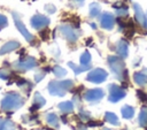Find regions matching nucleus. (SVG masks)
Here are the masks:
<instances>
[{
    "label": "nucleus",
    "mask_w": 147,
    "mask_h": 130,
    "mask_svg": "<svg viewBox=\"0 0 147 130\" xmlns=\"http://www.w3.org/2000/svg\"><path fill=\"white\" fill-rule=\"evenodd\" d=\"M61 84H62V86H63L65 90H70V89L74 86V83H72V81H70V79L62 81V82H61Z\"/></svg>",
    "instance_id": "nucleus-30"
},
{
    "label": "nucleus",
    "mask_w": 147,
    "mask_h": 130,
    "mask_svg": "<svg viewBox=\"0 0 147 130\" xmlns=\"http://www.w3.org/2000/svg\"><path fill=\"white\" fill-rule=\"evenodd\" d=\"M13 66H14L15 69H17L20 71H24V70H29V69L34 68L37 66V61L32 56H26L25 59H22L20 61H16Z\"/></svg>",
    "instance_id": "nucleus-3"
},
{
    "label": "nucleus",
    "mask_w": 147,
    "mask_h": 130,
    "mask_svg": "<svg viewBox=\"0 0 147 130\" xmlns=\"http://www.w3.org/2000/svg\"><path fill=\"white\" fill-rule=\"evenodd\" d=\"M20 47V43L18 41H8V43H6L1 48H0V55H3V54H6V53H9V52H11V51H14V49H16V48H18Z\"/></svg>",
    "instance_id": "nucleus-13"
},
{
    "label": "nucleus",
    "mask_w": 147,
    "mask_h": 130,
    "mask_svg": "<svg viewBox=\"0 0 147 130\" xmlns=\"http://www.w3.org/2000/svg\"><path fill=\"white\" fill-rule=\"evenodd\" d=\"M49 24V18L44 16V15H34L32 18H31V25L34 28V29H41V28H45Z\"/></svg>",
    "instance_id": "nucleus-8"
},
{
    "label": "nucleus",
    "mask_w": 147,
    "mask_h": 130,
    "mask_svg": "<svg viewBox=\"0 0 147 130\" xmlns=\"http://www.w3.org/2000/svg\"><path fill=\"white\" fill-rule=\"evenodd\" d=\"M133 79L138 85H145L147 83V75L144 72H136L133 75Z\"/></svg>",
    "instance_id": "nucleus-18"
},
{
    "label": "nucleus",
    "mask_w": 147,
    "mask_h": 130,
    "mask_svg": "<svg viewBox=\"0 0 147 130\" xmlns=\"http://www.w3.org/2000/svg\"><path fill=\"white\" fill-rule=\"evenodd\" d=\"M88 127H102V122L101 121H90Z\"/></svg>",
    "instance_id": "nucleus-36"
},
{
    "label": "nucleus",
    "mask_w": 147,
    "mask_h": 130,
    "mask_svg": "<svg viewBox=\"0 0 147 130\" xmlns=\"http://www.w3.org/2000/svg\"><path fill=\"white\" fill-rule=\"evenodd\" d=\"M108 63L113 72L116 75L117 78L121 81H126L127 78V71L125 69L124 62L118 58V56H109L108 58Z\"/></svg>",
    "instance_id": "nucleus-2"
},
{
    "label": "nucleus",
    "mask_w": 147,
    "mask_h": 130,
    "mask_svg": "<svg viewBox=\"0 0 147 130\" xmlns=\"http://www.w3.org/2000/svg\"><path fill=\"white\" fill-rule=\"evenodd\" d=\"M17 85L20 86V87H22L23 90H25L26 92H29L30 91V89L32 87V84L31 83H29L28 81H25V79H21L20 82H17Z\"/></svg>",
    "instance_id": "nucleus-25"
},
{
    "label": "nucleus",
    "mask_w": 147,
    "mask_h": 130,
    "mask_svg": "<svg viewBox=\"0 0 147 130\" xmlns=\"http://www.w3.org/2000/svg\"><path fill=\"white\" fill-rule=\"evenodd\" d=\"M103 97V91L101 89H92L84 93V98L87 101H98Z\"/></svg>",
    "instance_id": "nucleus-10"
},
{
    "label": "nucleus",
    "mask_w": 147,
    "mask_h": 130,
    "mask_svg": "<svg viewBox=\"0 0 147 130\" xmlns=\"http://www.w3.org/2000/svg\"><path fill=\"white\" fill-rule=\"evenodd\" d=\"M46 121L53 128H59V117H57V115L55 113H48L46 115Z\"/></svg>",
    "instance_id": "nucleus-17"
},
{
    "label": "nucleus",
    "mask_w": 147,
    "mask_h": 130,
    "mask_svg": "<svg viewBox=\"0 0 147 130\" xmlns=\"http://www.w3.org/2000/svg\"><path fill=\"white\" fill-rule=\"evenodd\" d=\"M137 95H138V98H139L142 102H146V101H147V93H145L142 90H138V91H137Z\"/></svg>",
    "instance_id": "nucleus-29"
},
{
    "label": "nucleus",
    "mask_w": 147,
    "mask_h": 130,
    "mask_svg": "<svg viewBox=\"0 0 147 130\" xmlns=\"http://www.w3.org/2000/svg\"><path fill=\"white\" fill-rule=\"evenodd\" d=\"M59 108H60V110H61L62 113L67 114V113L72 112V109H74V105H72L71 101H64V102L59 104Z\"/></svg>",
    "instance_id": "nucleus-19"
},
{
    "label": "nucleus",
    "mask_w": 147,
    "mask_h": 130,
    "mask_svg": "<svg viewBox=\"0 0 147 130\" xmlns=\"http://www.w3.org/2000/svg\"><path fill=\"white\" fill-rule=\"evenodd\" d=\"M90 61H91V54H90L87 51H85V52L82 54V56H80V63H82V64H88Z\"/></svg>",
    "instance_id": "nucleus-27"
},
{
    "label": "nucleus",
    "mask_w": 147,
    "mask_h": 130,
    "mask_svg": "<svg viewBox=\"0 0 147 130\" xmlns=\"http://www.w3.org/2000/svg\"><path fill=\"white\" fill-rule=\"evenodd\" d=\"M125 97V91L119 87L116 84L109 85V101L111 102H117L118 100L123 99Z\"/></svg>",
    "instance_id": "nucleus-6"
},
{
    "label": "nucleus",
    "mask_w": 147,
    "mask_h": 130,
    "mask_svg": "<svg viewBox=\"0 0 147 130\" xmlns=\"http://www.w3.org/2000/svg\"><path fill=\"white\" fill-rule=\"evenodd\" d=\"M121 112H122V115L124 118H131L134 115V109L131 106H124Z\"/></svg>",
    "instance_id": "nucleus-23"
},
{
    "label": "nucleus",
    "mask_w": 147,
    "mask_h": 130,
    "mask_svg": "<svg viewBox=\"0 0 147 130\" xmlns=\"http://www.w3.org/2000/svg\"><path fill=\"white\" fill-rule=\"evenodd\" d=\"M45 74H46V71H39V72H37V74L34 75V79H36V82H40V81L44 78Z\"/></svg>",
    "instance_id": "nucleus-33"
},
{
    "label": "nucleus",
    "mask_w": 147,
    "mask_h": 130,
    "mask_svg": "<svg viewBox=\"0 0 147 130\" xmlns=\"http://www.w3.org/2000/svg\"><path fill=\"white\" fill-rule=\"evenodd\" d=\"M79 116H80L82 120H90V118H91V114H90L88 112H86L85 109H80Z\"/></svg>",
    "instance_id": "nucleus-31"
},
{
    "label": "nucleus",
    "mask_w": 147,
    "mask_h": 130,
    "mask_svg": "<svg viewBox=\"0 0 147 130\" xmlns=\"http://www.w3.org/2000/svg\"><path fill=\"white\" fill-rule=\"evenodd\" d=\"M60 31L61 33L63 35V37L69 40V41H76L77 38H78V35L76 33L75 29L72 26H69V25H61L60 26Z\"/></svg>",
    "instance_id": "nucleus-9"
},
{
    "label": "nucleus",
    "mask_w": 147,
    "mask_h": 130,
    "mask_svg": "<svg viewBox=\"0 0 147 130\" xmlns=\"http://www.w3.org/2000/svg\"><path fill=\"white\" fill-rule=\"evenodd\" d=\"M7 23H8L7 17L3 16L2 14H0V29H1V28H5V26L7 25Z\"/></svg>",
    "instance_id": "nucleus-32"
},
{
    "label": "nucleus",
    "mask_w": 147,
    "mask_h": 130,
    "mask_svg": "<svg viewBox=\"0 0 147 130\" xmlns=\"http://www.w3.org/2000/svg\"><path fill=\"white\" fill-rule=\"evenodd\" d=\"M105 120H106L108 123L113 124V125H118V124H119L118 117H117L114 113H110V112H107V113L105 114Z\"/></svg>",
    "instance_id": "nucleus-20"
},
{
    "label": "nucleus",
    "mask_w": 147,
    "mask_h": 130,
    "mask_svg": "<svg viewBox=\"0 0 147 130\" xmlns=\"http://www.w3.org/2000/svg\"><path fill=\"white\" fill-rule=\"evenodd\" d=\"M62 121H63L64 123H67V118H65V116H62Z\"/></svg>",
    "instance_id": "nucleus-38"
},
{
    "label": "nucleus",
    "mask_w": 147,
    "mask_h": 130,
    "mask_svg": "<svg viewBox=\"0 0 147 130\" xmlns=\"http://www.w3.org/2000/svg\"><path fill=\"white\" fill-rule=\"evenodd\" d=\"M45 9H46L47 13H49V14H53V13H55V10H56V8H55L53 5H46V6H45Z\"/></svg>",
    "instance_id": "nucleus-35"
},
{
    "label": "nucleus",
    "mask_w": 147,
    "mask_h": 130,
    "mask_svg": "<svg viewBox=\"0 0 147 130\" xmlns=\"http://www.w3.org/2000/svg\"><path fill=\"white\" fill-rule=\"evenodd\" d=\"M0 130H16L14 122L8 118H0Z\"/></svg>",
    "instance_id": "nucleus-16"
},
{
    "label": "nucleus",
    "mask_w": 147,
    "mask_h": 130,
    "mask_svg": "<svg viewBox=\"0 0 147 130\" xmlns=\"http://www.w3.org/2000/svg\"><path fill=\"white\" fill-rule=\"evenodd\" d=\"M127 7L126 6H122L119 8H117V15H119V17H126L127 16Z\"/></svg>",
    "instance_id": "nucleus-28"
},
{
    "label": "nucleus",
    "mask_w": 147,
    "mask_h": 130,
    "mask_svg": "<svg viewBox=\"0 0 147 130\" xmlns=\"http://www.w3.org/2000/svg\"><path fill=\"white\" fill-rule=\"evenodd\" d=\"M100 12H101V9H100V6L98 3L94 2L90 6V14H91L92 17H96L100 14Z\"/></svg>",
    "instance_id": "nucleus-24"
},
{
    "label": "nucleus",
    "mask_w": 147,
    "mask_h": 130,
    "mask_svg": "<svg viewBox=\"0 0 147 130\" xmlns=\"http://www.w3.org/2000/svg\"><path fill=\"white\" fill-rule=\"evenodd\" d=\"M46 104V100L44 99V97L40 94V93H34V99H33V105L31 107V110H36V109H39L40 107H42L44 105Z\"/></svg>",
    "instance_id": "nucleus-14"
},
{
    "label": "nucleus",
    "mask_w": 147,
    "mask_h": 130,
    "mask_svg": "<svg viewBox=\"0 0 147 130\" xmlns=\"http://www.w3.org/2000/svg\"><path fill=\"white\" fill-rule=\"evenodd\" d=\"M78 129H79V130H86V128H85L84 125H82V124L78 125Z\"/></svg>",
    "instance_id": "nucleus-37"
},
{
    "label": "nucleus",
    "mask_w": 147,
    "mask_h": 130,
    "mask_svg": "<svg viewBox=\"0 0 147 130\" xmlns=\"http://www.w3.org/2000/svg\"><path fill=\"white\" fill-rule=\"evenodd\" d=\"M24 104V99L16 92L7 93L1 100V108L3 110H14L22 107Z\"/></svg>",
    "instance_id": "nucleus-1"
},
{
    "label": "nucleus",
    "mask_w": 147,
    "mask_h": 130,
    "mask_svg": "<svg viewBox=\"0 0 147 130\" xmlns=\"http://www.w3.org/2000/svg\"><path fill=\"white\" fill-rule=\"evenodd\" d=\"M107 76H108V74L103 69L96 68V69H94V70H92V71L88 72L86 79L88 82H92V83H101V82L106 81Z\"/></svg>",
    "instance_id": "nucleus-5"
},
{
    "label": "nucleus",
    "mask_w": 147,
    "mask_h": 130,
    "mask_svg": "<svg viewBox=\"0 0 147 130\" xmlns=\"http://www.w3.org/2000/svg\"><path fill=\"white\" fill-rule=\"evenodd\" d=\"M0 78H1V79H5V81H7V79L9 78V72H8L7 70H3V69H1V70H0Z\"/></svg>",
    "instance_id": "nucleus-34"
},
{
    "label": "nucleus",
    "mask_w": 147,
    "mask_h": 130,
    "mask_svg": "<svg viewBox=\"0 0 147 130\" xmlns=\"http://www.w3.org/2000/svg\"><path fill=\"white\" fill-rule=\"evenodd\" d=\"M69 64V67L70 68H72V70L75 71V74L76 75H78V74H80L82 71H86V70H88L90 69V66L88 64H82V66H76L75 63H72V62H69L68 63Z\"/></svg>",
    "instance_id": "nucleus-21"
},
{
    "label": "nucleus",
    "mask_w": 147,
    "mask_h": 130,
    "mask_svg": "<svg viewBox=\"0 0 147 130\" xmlns=\"http://www.w3.org/2000/svg\"><path fill=\"white\" fill-rule=\"evenodd\" d=\"M133 8H134V14H136V20L137 22L142 26V28H147V17L144 14L141 7L138 3H133Z\"/></svg>",
    "instance_id": "nucleus-11"
},
{
    "label": "nucleus",
    "mask_w": 147,
    "mask_h": 130,
    "mask_svg": "<svg viewBox=\"0 0 147 130\" xmlns=\"http://www.w3.org/2000/svg\"><path fill=\"white\" fill-rule=\"evenodd\" d=\"M127 51H129V47H127V43L125 40H119L117 43V53L121 58H126L127 56Z\"/></svg>",
    "instance_id": "nucleus-15"
},
{
    "label": "nucleus",
    "mask_w": 147,
    "mask_h": 130,
    "mask_svg": "<svg viewBox=\"0 0 147 130\" xmlns=\"http://www.w3.org/2000/svg\"><path fill=\"white\" fill-rule=\"evenodd\" d=\"M48 91L52 95H59V97H63L65 94V89L62 86L61 82H55L52 81L48 84Z\"/></svg>",
    "instance_id": "nucleus-7"
},
{
    "label": "nucleus",
    "mask_w": 147,
    "mask_h": 130,
    "mask_svg": "<svg viewBox=\"0 0 147 130\" xmlns=\"http://www.w3.org/2000/svg\"><path fill=\"white\" fill-rule=\"evenodd\" d=\"M102 130H110V129H108V128H103Z\"/></svg>",
    "instance_id": "nucleus-40"
},
{
    "label": "nucleus",
    "mask_w": 147,
    "mask_h": 130,
    "mask_svg": "<svg viewBox=\"0 0 147 130\" xmlns=\"http://www.w3.org/2000/svg\"><path fill=\"white\" fill-rule=\"evenodd\" d=\"M53 72L55 74L56 77H63V76L67 74V71H65L62 67H60V66H55V67L53 68Z\"/></svg>",
    "instance_id": "nucleus-26"
},
{
    "label": "nucleus",
    "mask_w": 147,
    "mask_h": 130,
    "mask_svg": "<svg viewBox=\"0 0 147 130\" xmlns=\"http://www.w3.org/2000/svg\"><path fill=\"white\" fill-rule=\"evenodd\" d=\"M139 124L141 127H147V107H142L139 114Z\"/></svg>",
    "instance_id": "nucleus-22"
},
{
    "label": "nucleus",
    "mask_w": 147,
    "mask_h": 130,
    "mask_svg": "<svg viewBox=\"0 0 147 130\" xmlns=\"http://www.w3.org/2000/svg\"><path fill=\"white\" fill-rule=\"evenodd\" d=\"M91 26H92L93 29H96V26H95V24H94V23H93V24H91Z\"/></svg>",
    "instance_id": "nucleus-39"
},
{
    "label": "nucleus",
    "mask_w": 147,
    "mask_h": 130,
    "mask_svg": "<svg viewBox=\"0 0 147 130\" xmlns=\"http://www.w3.org/2000/svg\"><path fill=\"white\" fill-rule=\"evenodd\" d=\"M13 18H14V22H15V25H16V28L18 29V31L23 35V37L28 40V41H32L33 40V36L28 31V29L25 28V25L23 24V22L21 21V18H20V16H18V14L16 13V12H13Z\"/></svg>",
    "instance_id": "nucleus-4"
},
{
    "label": "nucleus",
    "mask_w": 147,
    "mask_h": 130,
    "mask_svg": "<svg viewBox=\"0 0 147 130\" xmlns=\"http://www.w3.org/2000/svg\"><path fill=\"white\" fill-rule=\"evenodd\" d=\"M100 24H101V26L103 29H107V30L113 29V26L115 24V18H114V16L111 14L103 13L101 15V18H100Z\"/></svg>",
    "instance_id": "nucleus-12"
}]
</instances>
